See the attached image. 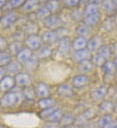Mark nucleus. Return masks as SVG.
I'll use <instances>...</instances> for the list:
<instances>
[{
  "instance_id": "nucleus-15",
  "label": "nucleus",
  "mask_w": 117,
  "mask_h": 128,
  "mask_svg": "<svg viewBox=\"0 0 117 128\" xmlns=\"http://www.w3.org/2000/svg\"><path fill=\"white\" fill-rule=\"evenodd\" d=\"M56 92L60 96L63 98H70L74 95L73 88L67 84L59 85L57 88Z\"/></svg>"
},
{
  "instance_id": "nucleus-44",
  "label": "nucleus",
  "mask_w": 117,
  "mask_h": 128,
  "mask_svg": "<svg viewBox=\"0 0 117 128\" xmlns=\"http://www.w3.org/2000/svg\"><path fill=\"white\" fill-rule=\"evenodd\" d=\"M55 110H56L55 106L42 110L41 112L39 113V116H40V117L42 118V119H47V117L50 116Z\"/></svg>"
},
{
  "instance_id": "nucleus-61",
  "label": "nucleus",
  "mask_w": 117,
  "mask_h": 128,
  "mask_svg": "<svg viewBox=\"0 0 117 128\" xmlns=\"http://www.w3.org/2000/svg\"></svg>"
},
{
  "instance_id": "nucleus-26",
  "label": "nucleus",
  "mask_w": 117,
  "mask_h": 128,
  "mask_svg": "<svg viewBox=\"0 0 117 128\" xmlns=\"http://www.w3.org/2000/svg\"><path fill=\"white\" fill-rule=\"evenodd\" d=\"M115 110V105L111 102L109 100H104L101 102L99 105V110L104 114H110Z\"/></svg>"
},
{
  "instance_id": "nucleus-60",
  "label": "nucleus",
  "mask_w": 117,
  "mask_h": 128,
  "mask_svg": "<svg viewBox=\"0 0 117 128\" xmlns=\"http://www.w3.org/2000/svg\"><path fill=\"white\" fill-rule=\"evenodd\" d=\"M0 128H4V127H2V126H0Z\"/></svg>"
},
{
  "instance_id": "nucleus-28",
  "label": "nucleus",
  "mask_w": 117,
  "mask_h": 128,
  "mask_svg": "<svg viewBox=\"0 0 117 128\" xmlns=\"http://www.w3.org/2000/svg\"><path fill=\"white\" fill-rule=\"evenodd\" d=\"M100 20H101V15L99 13H98V14H95L85 16L83 18V22L84 24H86L89 28V27L96 26L99 22Z\"/></svg>"
},
{
  "instance_id": "nucleus-29",
  "label": "nucleus",
  "mask_w": 117,
  "mask_h": 128,
  "mask_svg": "<svg viewBox=\"0 0 117 128\" xmlns=\"http://www.w3.org/2000/svg\"><path fill=\"white\" fill-rule=\"evenodd\" d=\"M22 44L21 41L14 40L8 46V50H9V53L11 56H17L19 52L22 49Z\"/></svg>"
},
{
  "instance_id": "nucleus-10",
  "label": "nucleus",
  "mask_w": 117,
  "mask_h": 128,
  "mask_svg": "<svg viewBox=\"0 0 117 128\" xmlns=\"http://www.w3.org/2000/svg\"><path fill=\"white\" fill-rule=\"evenodd\" d=\"M16 86L14 78L11 75H5L0 81V91L7 92L12 90Z\"/></svg>"
},
{
  "instance_id": "nucleus-42",
  "label": "nucleus",
  "mask_w": 117,
  "mask_h": 128,
  "mask_svg": "<svg viewBox=\"0 0 117 128\" xmlns=\"http://www.w3.org/2000/svg\"><path fill=\"white\" fill-rule=\"evenodd\" d=\"M112 120V116L110 114H105L104 116H102L97 122L98 127L100 128H104L106 125L109 123Z\"/></svg>"
},
{
  "instance_id": "nucleus-25",
  "label": "nucleus",
  "mask_w": 117,
  "mask_h": 128,
  "mask_svg": "<svg viewBox=\"0 0 117 128\" xmlns=\"http://www.w3.org/2000/svg\"><path fill=\"white\" fill-rule=\"evenodd\" d=\"M101 68L106 76H114L117 72V66L114 61L107 60Z\"/></svg>"
},
{
  "instance_id": "nucleus-41",
  "label": "nucleus",
  "mask_w": 117,
  "mask_h": 128,
  "mask_svg": "<svg viewBox=\"0 0 117 128\" xmlns=\"http://www.w3.org/2000/svg\"><path fill=\"white\" fill-rule=\"evenodd\" d=\"M11 60V55L9 52L0 51V67H5Z\"/></svg>"
},
{
  "instance_id": "nucleus-6",
  "label": "nucleus",
  "mask_w": 117,
  "mask_h": 128,
  "mask_svg": "<svg viewBox=\"0 0 117 128\" xmlns=\"http://www.w3.org/2000/svg\"><path fill=\"white\" fill-rule=\"evenodd\" d=\"M97 115H98L97 110L90 108L84 111L81 115H79L76 119H75V123H76L77 125L78 126H82L86 122L94 119Z\"/></svg>"
},
{
  "instance_id": "nucleus-43",
  "label": "nucleus",
  "mask_w": 117,
  "mask_h": 128,
  "mask_svg": "<svg viewBox=\"0 0 117 128\" xmlns=\"http://www.w3.org/2000/svg\"><path fill=\"white\" fill-rule=\"evenodd\" d=\"M23 88L22 94H23L24 98H26L27 99H33L35 98L36 94H35L34 88H32L30 86Z\"/></svg>"
},
{
  "instance_id": "nucleus-8",
  "label": "nucleus",
  "mask_w": 117,
  "mask_h": 128,
  "mask_svg": "<svg viewBox=\"0 0 117 128\" xmlns=\"http://www.w3.org/2000/svg\"><path fill=\"white\" fill-rule=\"evenodd\" d=\"M14 80L16 85H17L21 87H26V86H29L31 85L32 82V78L27 72H19V74H16L14 76Z\"/></svg>"
},
{
  "instance_id": "nucleus-35",
  "label": "nucleus",
  "mask_w": 117,
  "mask_h": 128,
  "mask_svg": "<svg viewBox=\"0 0 117 128\" xmlns=\"http://www.w3.org/2000/svg\"><path fill=\"white\" fill-rule=\"evenodd\" d=\"M70 17L72 20L75 21L76 22H82L84 18V13L83 10H81L80 8H76L72 10L70 14Z\"/></svg>"
},
{
  "instance_id": "nucleus-37",
  "label": "nucleus",
  "mask_w": 117,
  "mask_h": 128,
  "mask_svg": "<svg viewBox=\"0 0 117 128\" xmlns=\"http://www.w3.org/2000/svg\"><path fill=\"white\" fill-rule=\"evenodd\" d=\"M63 113L60 110L56 109L53 112V113L47 117V120L48 122H55V123H58L60 120H61L62 116H63Z\"/></svg>"
},
{
  "instance_id": "nucleus-47",
  "label": "nucleus",
  "mask_w": 117,
  "mask_h": 128,
  "mask_svg": "<svg viewBox=\"0 0 117 128\" xmlns=\"http://www.w3.org/2000/svg\"><path fill=\"white\" fill-rule=\"evenodd\" d=\"M24 35H25V34H24L23 32L20 30L19 31L16 32L14 35H12V37L14 38V40L21 41V40L24 38Z\"/></svg>"
},
{
  "instance_id": "nucleus-40",
  "label": "nucleus",
  "mask_w": 117,
  "mask_h": 128,
  "mask_svg": "<svg viewBox=\"0 0 117 128\" xmlns=\"http://www.w3.org/2000/svg\"><path fill=\"white\" fill-rule=\"evenodd\" d=\"M26 0H8L6 6L9 10H14L22 7Z\"/></svg>"
},
{
  "instance_id": "nucleus-4",
  "label": "nucleus",
  "mask_w": 117,
  "mask_h": 128,
  "mask_svg": "<svg viewBox=\"0 0 117 128\" xmlns=\"http://www.w3.org/2000/svg\"><path fill=\"white\" fill-rule=\"evenodd\" d=\"M42 21L43 26L49 30H52L63 27V20L60 16H59L58 14H50L48 17L44 19Z\"/></svg>"
},
{
  "instance_id": "nucleus-1",
  "label": "nucleus",
  "mask_w": 117,
  "mask_h": 128,
  "mask_svg": "<svg viewBox=\"0 0 117 128\" xmlns=\"http://www.w3.org/2000/svg\"><path fill=\"white\" fill-rule=\"evenodd\" d=\"M68 29L63 26L57 29L45 32L41 35V38L44 44L50 46L55 42H58L61 38H64L65 36H68Z\"/></svg>"
},
{
  "instance_id": "nucleus-49",
  "label": "nucleus",
  "mask_w": 117,
  "mask_h": 128,
  "mask_svg": "<svg viewBox=\"0 0 117 128\" xmlns=\"http://www.w3.org/2000/svg\"><path fill=\"white\" fill-rule=\"evenodd\" d=\"M111 52H112V54H115L117 55V42H114L113 44L112 47H111Z\"/></svg>"
},
{
  "instance_id": "nucleus-7",
  "label": "nucleus",
  "mask_w": 117,
  "mask_h": 128,
  "mask_svg": "<svg viewBox=\"0 0 117 128\" xmlns=\"http://www.w3.org/2000/svg\"><path fill=\"white\" fill-rule=\"evenodd\" d=\"M17 20V14L13 12H9L2 15L0 19V27L2 29H6L12 26Z\"/></svg>"
},
{
  "instance_id": "nucleus-55",
  "label": "nucleus",
  "mask_w": 117,
  "mask_h": 128,
  "mask_svg": "<svg viewBox=\"0 0 117 128\" xmlns=\"http://www.w3.org/2000/svg\"><path fill=\"white\" fill-rule=\"evenodd\" d=\"M114 62L115 63V64L117 66V54L116 55V56H115V58H114Z\"/></svg>"
},
{
  "instance_id": "nucleus-17",
  "label": "nucleus",
  "mask_w": 117,
  "mask_h": 128,
  "mask_svg": "<svg viewBox=\"0 0 117 128\" xmlns=\"http://www.w3.org/2000/svg\"><path fill=\"white\" fill-rule=\"evenodd\" d=\"M21 30L27 35L37 34V32L39 31V27L35 22L28 20L27 22L22 24L21 27Z\"/></svg>"
},
{
  "instance_id": "nucleus-32",
  "label": "nucleus",
  "mask_w": 117,
  "mask_h": 128,
  "mask_svg": "<svg viewBox=\"0 0 117 128\" xmlns=\"http://www.w3.org/2000/svg\"><path fill=\"white\" fill-rule=\"evenodd\" d=\"M75 119L73 116L71 114H63L61 120L58 122L60 125V127L63 128V127H70L72 124H73L75 123Z\"/></svg>"
},
{
  "instance_id": "nucleus-19",
  "label": "nucleus",
  "mask_w": 117,
  "mask_h": 128,
  "mask_svg": "<svg viewBox=\"0 0 117 128\" xmlns=\"http://www.w3.org/2000/svg\"><path fill=\"white\" fill-rule=\"evenodd\" d=\"M35 55L39 60L47 59L52 56L53 50L50 48V46L44 44V45H42L41 47L36 50Z\"/></svg>"
},
{
  "instance_id": "nucleus-45",
  "label": "nucleus",
  "mask_w": 117,
  "mask_h": 128,
  "mask_svg": "<svg viewBox=\"0 0 117 128\" xmlns=\"http://www.w3.org/2000/svg\"><path fill=\"white\" fill-rule=\"evenodd\" d=\"M63 4L66 7H76L79 4L80 0H62Z\"/></svg>"
},
{
  "instance_id": "nucleus-11",
  "label": "nucleus",
  "mask_w": 117,
  "mask_h": 128,
  "mask_svg": "<svg viewBox=\"0 0 117 128\" xmlns=\"http://www.w3.org/2000/svg\"><path fill=\"white\" fill-rule=\"evenodd\" d=\"M108 92H109L108 86L103 85L92 91L90 94V97L94 102H99L104 99Z\"/></svg>"
},
{
  "instance_id": "nucleus-33",
  "label": "nucleus",
  "mask_w": 117,
  "mask_h": 128,
  "mask_svg": "<svg viewBox=\"0 0 117 128\" xmlns=\"http://www.w3.org/2000/svg\"><path fill=\"white\" fill-rule=\"evenodd\" d=\"M83 13H84V17L87 15H91L99 13V8L98 5H96L94 4L88 2L86 5L84 6L83 8Z\"/></svg>"
},
{
  "instance_id": "nucleus-53",
  "label": "nucleus",
  "mask_w": 117,
  "mask_h": 128,
  "mask_svg": "<svg viewBox=\"0 0 117 128\" xmlns=\"http://www.w3.org/2000/svg\"><path fill=\"white\" fill-rule=\"evenodd\" d=\"M89 2V0H80L78 6H85Z\"/></svg>"
},
{
  "instance_id": "nucleus-38",
  "label": "nucleus",
  "mask_w": 117,
  "mask_h": 128,
  "mask_svg": "<svg viewBox=\"0 0 117 128\" xmlns=\"http://www.w3.org/2000/svg\"><path fill=\"white\" fill-rule=\"evenodd\" d=\"M97 53H99L101 56L105 58L106 60L109 58L112 55L111 47L107 45H102L99 49L97 50Z\"/></svg>"
},
{
  "instance_id": "nucleus-13",
  "label": "nucleus",
  "mask_w": 117,
  "mask_h": 128,
  "mask_svg": "<svg viewBox=\"0 0 117 128\" xmlns=\"http://www.w3.org/2000/svg\"><path fill=\"white\" fill-rule=\"evenodd\" d=\"M90 83V79L86 74H79L72 78V86L76 88H82L87 86Z\"/></svg>"
},
{
  "instance_id": "nucleus-36",
  "label": "nucleus",
  "mask_w": 117,
  "mask_h": 128,
  "mask_svg": "<svg viewBox=\"0 0 117 128\" xmlns=\"http://www.w3.org/2000/svg\"><path fill=\"white\" fill-rule=\"evenodd\" d=\"M91 60L92 61V63L94 64V66H97L101 68L104 64H105V62L107 60L105 58H104L103 56H101L99 53H96L93 55L91 58Z\"/></svg>"
},
{
  "instance_id": "nucleus-50",
  "label": "nucleus",
  "mask_w": 117,
  "mask_h": 128,
  "mask_svg": "<svg viewBox=\"0 0 117 128\" xmlns=\"http://www.w3.org/2000/svg\"><path fill=\"white\" fill-rule=\"evenodd\" d=\"M5 73H6V70H5L4 67H0V81L5 76Z\"/></svg>"
},
{
  "instance_id": "nucleus-52",
  "label": "nucleus",
  "mask_w": 117,
  "mask_h": 128,
  "mask_svg": "<svg viewBox=\"0 0 117 128\" xmlns=\"http://www.w3.org/2000/svg\"><path fill=\"white\" fill-rule=\"evenodd\" d=\"M102 2H103V0H89V2L90 3L98 5V6L100 5V4H101Z\"/></svg>"
},
{
  "instance_id": "nucleus-23",
  "label": "nucleus",
  "mask_w": 117,
  "mask_h": 128,
  "mask_svg": "<svg viewBox=\"0 0 117 128\" xmlns=\"http://www.w3.org/2000/svg\"><path fill=\"white\" fill-rule=\"evenodd\" d=\"M33 55H34L33 51H32L31 50H29L25 47V48H23L16 56L17 60L22 65L25 62H27L29 58H32Z\"/></svg>"
},
{
  "instance_id": "nucleus-58",
  "label": "nucleus",
  "mask_w": 117,
  "mask_h": 128,
  "mask_svg": "<svg viewBox=\"0 0 117 128\" xmlns=\"http://www.w3.org/2000/svg\"><path fill=\"white\" fill-rule=\"evenodd\" d=\"M70 128V127H63V128Z\"/></svg>"
},
{
  "instance_id": "nucleus-59",
  "label": "nucleus",
  "mask_w": 117,
  "mask_h": 128,
  "mask_svg": "<svg viewBox=\"0 0 117 128\" xmlns=\"http://www.w3.org/2000/svg\"><path fill=\"white\" fill-rule=\"evenodd\" d=\"M114 128H117V124H116V125L114 127Z\"/></svg>"
},
{
  "instance_id": "nucleus-9",
  "label": "nucleus",
  "mask_w": 117,
  "mask_h": 128,
  "mask_svg": "<svg viewBox=\"0 0 117 128\" xmlns=\"http://www.w3.org/2000/svg\"><path fill=\"white\" fill-rule=\"evenodd\" d=\"M91 56H92L91 52H90L87 48L79 50H74L70 54L71 60L76 64L86 59H91Z\"/></svg>"
},
{
  "instance_id": "nucleus-2",
  "label": "nucleus",
  "mask_w": 117,
  "mask_h": 128,
  "mask_svg": "<svg viewBox=\"0 0 117 128\" xmlns=\"http://www.w3.org/2000/svg\"><path fill=\"white\" fill-rule=\"evenodd\" d=\"M24 99L22 92L17 91H9L0 99V106L2 108H12L19 104Z\"/></svg>"
},
{
  "instance_id": "nucleus-30",
  "label": "nucleus",
  "mask_w": 117,
  "mask_h": 128,
  "mask_svg": "<svg viewBox=\"0 0 117 128\" xmlns=\"http://www.w3.org/2000/svg\"><path fill=\"white\" fill-rule=\"evenodd\" d=\"M55 104H56L55 100L53 98H50V97L42 98L37 102L39 108H40L41 110L47 109V108H50V107H53L55 106Z\"/></svg>"
},
{
  "instance_id": "nucleus-46",
  "label": "nucleus",
  "mask_w": 117,
  "mask_h": 128,
  "mask_svg": "<svg viewBox=\"0 0 117 128\" xmlns=\"http://www.w3.org/2000/svg\"><path fill=\"white\" fill-rule=\"evenodd\" d=\"M8 42L6 39L0 36V51H5L8 48Z\"/></svg>"
},
{
  "instance_id": "nucleus-54",
  "label": "nucleus",
  "mask_w": 117,
  "mask_h": 128,
  "mask_svg": "<svg viewBox=\"0 0 117 128\" xmlns=\"http://www.w3.org/2000/svg\"><path fill=\"white\" fill-rule=\"evenodd\" d=\"M6 2L7 0H0V10H1V8L6 6Z\"/></svg>"
},
{
  "instance_id": "nucleus-51",
  "label": "nucleus",
  "mask_w": 117,
  "mask_h": 128,
  "mask_svg": "<svg viewBox=\"0 0 117 128\" xmlns=\"http://www.w3.org/2000/svg\"><path fill=\"white\" fill-rule=\"evenodd\" d=\"M116 124H117V123L115 122V121L111 120V122H109V123H108L104 128H114V127L116 125Z\"/></svg>"
},
{
  "instance_id": "nucleus-48",
  "label": "nucleus",
  "mask_w": 117,
  "mask_h": 128,
  "mask_svg": "<svg viewBox=\"0 0 117 128\" xmlns=\"http://www.w3.org/2000/svg\"><path fill=\"white\" fill-rule=\"evenodd\" d=\"M43 128H59V126L58 123L48 122V123H46L44 124Z\"/></svg>"
},
{
  "instance_id": "nucleus-12",
  "label": "nucleus",
  "mask_w": 117,
  "mask_h": 128,
  "mask_svg": "<svg viewBox=\"0 0 117 128\" xmlns=\"http://www.w3.org/2000/svg\"><path fill=\"white\" fill-rule=\"evenodd\" d=\"M101 6L108 17L115 16L117 14V5L114 0H103Z\"/></svg>"
},
{
  "instance_id": "nucleus-3",
  "label": "nucleus",
  "mask_w": 117,
  "mask_h": 128,
  "mask_svg": "<svg viewBox=\"0 0 117 128\" xmlns=\"http://www.w3.org/2000/svg\"><path fill=\"white\" fill-rule=\"evenodd\" d=\"M72 41L69 36H65L58 42L57 52L62 58H66L71 54Z\"/></svg>"
},
{
  "instance_id": "nucleus-18",
  "label": "nucleus",
  "mask_w": 117,
  "mask_h": 128,
  "mask_svg": "<svg viewBox=\"0 0 117 128\" xmlns=\"http://www.w3.org/2000/svg\"><path fill=\"white\" fill-rule=\"evenodd\" d=\"M94 65L91 59H86L78 63L77 69L81 74H86L94 70Z\"/></svg>"
},
{
  "instance_id": "nucleus-14",
  "label": "nucleus",
  "mask_w": 117,
  "mask_h": 128,
  "mask_svg": "<svg viewBox=\"0 0 117 128\" xmlns=\"http://www.w3.org/2000/svg\"><path fill=\"white\" fill-rule=\"evenodd\" d=\"M102 46V38L99 35H93L87 42L86 48L90 52H96Z\"/></svg>"
},
{
  "instance_id": "nucleus-31",
  "label": "nucleus",
  "mask_w": 117,
  "mask_h": 128,
  "mask_svg": "<svg viewBox=\"0 0 117 128\" xmlns=\"http://www.w3.org/2000/svg\"><path fill=\"white\" fill-rule=\"evenodd\" d=\"M115 26H116V20L114 16H111V17L107 16V18L104 20L102 24L103 29L106 32H111L114 29Z\"/></svg>"
},
{
  "instance_id": "nucleus-24",
  "label": "nucleus",
  "mask_w": 117,
  "mask_h": 128,
  "mask_svg": "<svg viewBox=\"0 0 117 128\" xmlns=\"http://www.w3.org/2000/svg\"><path fill=\"white\" fill-rule=\"evenodd\" d=\"M45 5L50 14H56L61 10V3L60 0H47Z\"/></svg>"
},
{
  "instance_id": "nucleus-56",
  "label": "nucleus",
  "mask_w": 117,
  "mask_h": 128,
  "mask_svg": "<svg viewBox=\"0 0 117 128\" xmlns=\"http://www.w3.org/2000/svg\"><path fill=\"white\" fill-rule=\"evenodd\" d=\"M2 17V12H1V10H0V19Z\"/></svg>"
},
{
  "instance_id": "nucleus-57",
  "label": "nucleus",
  "mask_w": 117,
  "mask_h": 128,
  "mask_svg": "<svg viewBox=\"0 0 117 128\" xmlns=\"http://www.w3.org/2000/svg\"><path fill=\"white\" fill-rule=\"evenodd\" d=\"M114 1L115 4H117V0H114Z\"/></svg>"
},
{
  "instance_id": "nucleus-20",
  "label": "nucleus",
  "mask_w": 117,
  "mask_h": 128,
  "mask_svg": "<svg viewBox=\"0 0 117 128\" xmlns=\"http://www.w3.org/2000/svg\"><path fill=\"white\" fill-rule=\"evenodd\" d=\"M40 6V0H26L22 6V10L26 13H33Z\"/></svg>"
},
{
  "instance_id": "nucleus-5",
  "label": "nucleus",
  "mask_w": 117,
  "mask_h": 128,
  "mask_svg": "<svg viewBox=\"0 0 117 128\" xmlns=\"http://www.w3.org/2000/svg\"><path fill=\"white\" fill-rule=\"evenodd\" d=\"M24 43L25 47L32 51H36L43 44L41 36L38 35V34L27 35L24 39Z\"/></svg>"
},
{
  "instance_id": "nucleus-21",
  "label": "nucleus",
  "mask_w": 117,
  "mask_h": 128,
  "mask_svg": "<svg viewBox=\"0 0 117 128\" xmlns=\"http://www.w3.org/2000/svg\"><path fill=\"white\" fill-rule=\"evenodd\" d=\"M6 73H8L9 75H16L21 72L22 68V65L18 62L17 60H11L9 64L4 67Z\"/></svg>"
},
{
  "instance_id": "nucleus-16",
  "label": "nucleus",
  "mask_w": 117,
  "mask_h": 128,
  "mask_svg": "<svg viewBox=\"0 0 117 128\" xmlns=\"http://www.w3.org/2000/svg\"><path fill=\"white\" fill-rule=\"evenodd\" d=\"M35 92L37 96L40 98H46L50 96V88L47 84L44 82H38L35 88Z\"/></svg>"
},
{
  "instance_id": "nucleus-22",
  "label": "nucleus",
  "mask_w": 117,
  "mask_h": 128,
  "mask_svg": "<svg viewBox=\"0 0 117 128\" xmlns=\"http://www.w3.org/2000/svg\"><path fill=\"white\" fill-rule=\"evenodd\" d=\"M88 40L86 37L77 35L76 38L72 41V49L73 50H79L86 49L87 46Z\"/></svg>"
},
{
  "instance_id": "nucleus-34",
  "label": "nucleus",
  "mask_w": 117,
  "mask_h": 128,
  "mask_svg": "<svg viewBox=\"0 0 117 128\" xmlns=\"http://www.w3.org/2000/svg\"><path fill=\"white\" fill-rule=\"evenodd\" d=\"M35 14L36 18L37 20H43L44 19H45L47 17H48L50 14H51L45 4L39 6L38 9L35 11Z\"/></svg>"
},
{
  "instance_id": "nucleus-39",
  "label": "nucleus",
  "mask_w": 117,
  "mask_h": 128,
  "mask_svg": "<svg viewBox=\"0 0 117 128\" xmlns=\"http://www.w3.org/2000/svg\"><path fill=\"white\" fill-rule=\"evenodd\" d=\"M76 33L77 35L83 36V37H87L90 34L89 28L84 24H81L78 25L76 28Z\"/></svg>"
},
{
  "instance_id": "nucleus-27",
  "label": "nucleus",
  "mask_w": 117,
  "mask_h": 128,
  "mask_svg": "<svg viewBox=\"0 0 117 128\" xmlns=\"http://www.w3.org/2000/svg\"><path fill=\"white\" fill-rule=\"evenodd\" d=\"M39 59L35 56V53L32 57L29 58V60L22 64V68L27 71H32L36 70L39 66Z\"/></svg>"
}]
</instances>
